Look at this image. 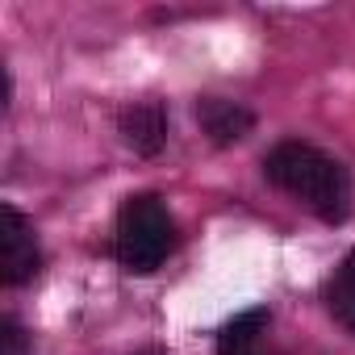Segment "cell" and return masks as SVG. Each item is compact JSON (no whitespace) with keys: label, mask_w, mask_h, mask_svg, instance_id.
I'll list each match as a JSON object with an SVG mask.
<instances>
[{"label":"cell","mask_w":355,"mask_h":355,"mask_svg":"<svg viewBox=\"0 0 355 355\" xmlns=\"http://www.w3.org/2000/svg\"><path fill=\"white\" fill-rule=\"evenodd\" d=\"M263 175L330 226L347 222V214H351V175H347V167L338 159H330L326 150L309 146V142L288 138V142L272 146L263 155Z\"/></svg>","instance_id":"obj_1"},{"label":"cell","mask_w":355,"mask_h":355,"mask_svg":"<svg viewBox=\"0 0 355 355\" xmlns=\"http://www.w3.org/2000/svg\"><path fill=\"white\" fill-rule=\"evenodd\" d=\"M175 247V222L167 214V205L155 193H138L121 205L117 214V230H113V255L125 272L134 276H150L155 268H163V259Z\"/></svg>","instance_id":"obj_2"},{"label":"cell","mask_w":355,"mask_h":355,"mask_svg":"<svg viewBox=\"0 0 355 355\" xmlns=\"http://www.w3.org/2000/svg\"><path fill=\"white\" fill-rule=\"evenodd\" d=\"M42 268V251L34 243V230L17 205H0V280L9 288L34 280Z\"/></svg>","instance_id":"obj_3"},{"label":"cell","mask_w":355,"mask_h":355,"mask_svg":"<svg viewBox=\"0 0 355 355\" xmlns=\"http://www.w3.org/2000/svg\"><path fill=\"white\" fill-rule=\"evenodd\" d=\"M117 134L134 155L150 159L167 146V109L159 101H134L117 113Z\"/></svg>","instance_id":"obj_4"},{"label":"cell","mask_w":355,"mask_h":355,"mask_svg":"<svg viewBox=\"0 0 355 355\" xmlns=\"http://www.w3.org/2000/svg\"><path fill=\"white\" fill-rule=\"evenodd\" d=\"M193 113H197V121H201V130L209 134L214 146H234L255 125V113L239 101H226V96H201L193 105Z\"/></svg>","instance_id":"obj_5"},{"label":"cell","mask_w":355,"mask_h":355,"mask_svg":"<svg viewBox=\"0 0 355 355\" xmlns=\"http://www.w3.org/2000/svg\"><path fill=\"white\" fill-rule=\"evenodd\" d=\"M263 326H268V309H247V313H239L234 322L222 326V334H218V355H259L255 343H259Z\"/></svg>","instance_id":"obj_6"},{"label":"cell","mask_w":355,"mask_h":355,"mask_svg":"<svg viewBox=\"0 0 355 355\" xmlns=\"http://www.w3.org/2000/svg\"><path fill=\"white\" fill-rule=\"evenodd\" d=\"M322 297H326V309L334 313V322H343L355 334V284H343L338 276H330Z\"/></svg>","instance_id":"obj_7"},{"label":"cell","mask_w":355,"mask_h":355,"mask_svg":"<svg viewBox=\"0 0 355 355\" xmlns=\"http://www.w3.org/2000/svg\"><path fill=\"white\" fill-rule=\"evenodd\" d=\"M0 351H5V355H30L26 330H21L13 318H5V322H0Z\"/></svg>","instance_id":"obj_8"},{"label":"cell","mask_w":355,"mask_h":355,"mask_svg":"<svg viewBox=\"0 0 355 355\" xmlns=\"http://www.w3.org/2000/svg\"><path fill=\"white\" fill-rule=\"evenodd\" d=\"M334 276H338L343 284H355V251H351V255H347V259L334 268Z\"/></svg>","instance_id":"obj_9"},{"label":"cell","mask_w":355,"mask_h":355,"mask_svg":"<svg viewBox=\"0 0 355 355\" xmlns=\"http://www.w3.org/2000/svg\"><path fill=\"white\" fill-rule=\"evenodd\" d=\"M138 355H163V351H138Z\"/></svg>","instance_id":"obj_10"}]
</instances>
